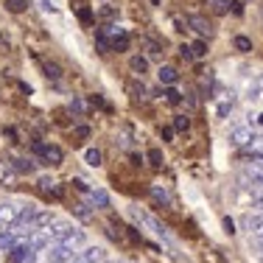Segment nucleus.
<instances>
[{
    "mask_svg": "<svg viewBox=\"0 0 263 263\" xmlns=\"http://www.w3.org/2000/svg\"><path fill=\"white\" fill-rule=\"evenodd\" d=\"M129 213H132V218H135L137 224H143L146 230H152L154 235H160V238H165V235H168V233H165V227H162V224L157 221V218H152L148 213H143L140 208H132Z\"/></svg>",
    "mask_w": 263,
    "mask_h": 263,
    "instance_id": "nucleus-1",
    "label": "nucleus"
},
{
    "mask_svg": "<svg viewBox=\"0 0 263 263\" xmlns=\"http://www.w3.org/2000/svg\"><path fill=\"white\" fill-rule=\"evenodd\" d=\"M40 157L42 165H62V160H65V154H62L59 146H42V152L36 154Z\"/></svg>",
    "mask_w": 263,
    "mask_h": 263,
    "instance_id": "nucleus-2",
    "label": "nucleus"
},
{
    "mask_svg": "<svg viewBox=\"0 0 263 263\" xmlns=\"http://www.w3.org/2000/svg\"><path fill=\"white\" fill-rule=\"evenodd\" d=\"M48 258L67 263V260H73V249L65 247V243H59V241H56V243H48Z\"/></svg>",
    "mask_w": 263,
    "mask_h": 263,
    "instance_id": "nucleus-3",
    "label": "nucleus"
},
{
    "mask_svg": "<svg viewBox=\"0 0 263 263\" xmlns=\"http://www.w3.org/2000/svg\"><path fill=\"white\" fill-rule=\"evenodd\" d=\"M28 243L36 249V252H40V249H48V243H51V233H48V227L45 230H36V227L31 230V233H28Z\"/></svg>",
    "mask_w": 263,
    "mask_h": 263,
    "instance_id": "nucleus-4",
    "label": "nucleus"
},
{
    "mask_svg": "<svg viewBox=\"0 0 263 263\" xmlns=\"http://www.w3.org/2000/svg\"><path fill=\"white\" fill-rule=\"evenodd\" d=\"M213 98H216V109H218V115H221V118L227 115V112L233 109V104H235V96L230 90H221L218 96H213Z\"/></svg>",
    "mask_w": 263,
    "mask_h": 263,
    "instance_id": "nucleus-5",
    "label": "nucleus"
},
{
    "mask_svg": "<svg viewBox=\"0 0 263 263\" xmlns=\"http://www.w3.org/2000/svg\"><path fill=\"white\" fill-rule=\"evenodd\" d=\"M59 243H65V247L76 249V247H81V243H84V233H81V230H76V227L70 224V227H67V233L59 238Z\"/></svg>",
    "mask_w": 263,
    "mask_h": 263,
    "instance_id": "nucleus-6",
    "label": "nucleus"
},
{
    "mask_svg": "<svg viewBox=\"0 0 263 263\" xmlns=\"http://www.w3.org/2000/svg\"><path fill=\"white\" fill-rule=\"evenodd\" d=\"M17 216H20V208H17V204H11V202L0 204V224L11 227V224L17 221Z\"/></svg>",
    "mask_w": 263,
    "mask_h": 263,
    "instance_id": "nucleus-7",
    "label": "nucleus"
},
{
    "mask_svg": "<svg viewBox=\"0 0 263 263\" xmlns=\"http://www.w3.org/2000/svg\"><path fill=\"white\" fill-rule=\"evenodd\" d=\"M187 26H191L193 31H196L199 36H210V34H213V26H210V20H204V17H199V14L187 17Z\"/></svg>",
    "mask_w": 263,
    "mask_h": 263,
    "instance_id": "nucleus-8",
    "label": "nucleus"
},
{
    "mask_svg": "<svg viewBox=\"0 0 263 263\" xmlns=\"http://www.w3.org/2000/svg\"><path fill=\"white\" fill-rule=\"evenodd\" d=\"M230 140H233V146H238V148H247V143L252 140V129H249V126H238V129H233Z\"/></svg>",
    "mask_w": 263,
    "mask_h": 263,
    "instance_id": "nucleus-9",
    "label": "nucleus"
},
{
    "mask_svg": "<svg viewBox=\"0 0 263 263\" xmlns=\"http://www.w3.org/2000/svg\"><path fill=\"white\" fill-rule=\"evenodd\" d=\"M157 79H160V84L171 87V84H177V81H179V73H177V67H171V65H162L160 70H157Z\"/></svg>",
    "mask_w": 263,
    "mask_h": 263,
    "instance_id": "nucleus-10",
    "label": "nucleus"
},
{
    "mask_svg": "<svg viewBox=\"0 0 263 263\" xmlns=\"http://www.w3.org/2000/svg\"><path fill=\"white\" fill-rule=\"evenodd\" d=\"M53 224V216L48 210H34V218H31V227H36V230H45V227H51Z\"/></svg>",
    "mask_w": 263,
    "mask_h": 263,
    "instance_id": "nucleus-11",
    "label": "nucleus"
},
{
    "mask_svg": "<svg viewBox=\"0 0 263 263\" xmlns=\"http://www.w3.org/2000/svg\"><path fill=\"white\" fill-rule=\"evenodd\" d=\"M90 204H92L96 210L109 208V196H106V191H90Z\"/></svg>",
    "mask_w": 263,
    "mask_h": 263,
    "instance_id": "nucleus-12",
    "label": "nucleus"
},
{
    "mask_svg": "<svg viewBox=\"0 0 263 263\" xmlns=\"http://www.w3.org/2000/svg\"><path fill=\"white\" fill-rule=\"evenodd\" d=\"M258 98H263V73L249 81V101H258Z\"/></svg>",
    "mask_w": 263,
    "mask_h": 263,
    "instance_id": "nucleus-13",
    "label": "nucleus"
},
{
    "mask_svg": "<svg viewBox=\"0 0 263 263\" xmlns=\"http://www.w3.org/2000/svg\"><path fill=\"white\" fill-rule=\"evenodd\" d=\"M40 191L48 193V196H56V199L62 196V187H56V182H53V179H48V177L40 179Z\"/></svg>",
    "mask_w": 263,
    "mask_h": 263,
    "instance_id": "nucleus-14",
    "label": "nucleus"
},
{
    "mask_svg": "<svg viewBox=\"0 0 263 263\" xmlns=\"http://www.w3.org/2000/svg\"><path fill=\"white\" fill-rule=\"evenodd\" d=\"M11 168H14V174H31L34 171V162L26 160V157H14L11 160Z\"/></svg>",
    "mask_w": 263,
    "mask_h": 263,
    "instance_id": "nucleus-15",
    "label": "nucleus"
},
{
    "mask_svg": "<svg viewBox=\"0 0 263 263\" xmlns=\"http://www.w3.org/2000/svg\"><path fill=\"white\" fill-rule=\"evenodd\" d=\"M129 67H132V73H137V76H143V73L148 70V62H146V56H132V59H129Z\"/></svg>",
    "mask_w": 263,
    "mask_h": 263,
    "instance_id": "nucleus-16",
    "label": "nucleus"
},
{
    "mask_svg": "<svg viewBox=\"0 0 263 263\" xmlns=\"http://www.w3.org/2000/svg\"><path fill=\"white\" fill-rule=\"evenodd\" d=\"M247 152L255 157H263V135H252V140L247 143Z\"/></svg>",
    "mask_w": 263,
    "mask_h": 263,
    "instance_id": "nucleus-17",
    "label": "nucleus"
},
{
    "mask_svg": "<svg viewBox=\"0 0 263 263\" xmlns=\"http://www.w3.org/2000/svg\"><path fill=\"white\" fill-rule=\"evenodd\" d=\"M247 227H249V233H252L255 238H260L263 235V216H249L247 218Z\"/></svg>",
    "mask_w": 263,
    "mask_h": 263,
    "instance_id": "nucleus-18",
    "label": "nucleus"
},
{
    "mask_svg": "<svg viewBox=\"0 0 263 263\" xmlns=\"http://www.w3.org/2000/svg\"><path fill=\"white\" fill-rule=\"evenodd\" d=\"M14 243H17V235L11 233V230H3V233H0V249H3V252H9Z\"/></svg>",
    "mask_w": 263,
    "mask_h": 263,
    "instance_id": "nucleus-19",
    "label": "nucleus"
},
{
    "mask_svg": "<svg viewBox=\"0 0 263 263\" xmlns=\"http://www.w3.org/2000/svg\"><path fill=\"white\" fill-rule=\"evenodd\" d=\"M152 196L157 199L160 204H171V193H168L162 185H152Z\"/></svg>",
    "mask_w": 263,
    "mask_h": 263,
    "instance_id": "nucleus-20",
    "label": "nucleus"
},
{
    "mask_svg": "<svg viewBox=\"0 0 263 263\" xmlns=\"http://www.w3.org/2000/svg\"><path fill=\"white\" fill-rule=\"evenodd\" d=\"M73 216H76L79 221H92V210L87 208V204H73Z\"/></svg>",
    "mask_w": 263,
    "mask_h": 263,
    "instance_id": "nucleus-21",
    "label": "nucleus"
},
{
    "mask_svg": "<svg viewBox=\"0 0 263 263\" xmlns=\"http://www.w3.org/2000/svg\"><path fill=\"white\" fill-rule=\"evenodd\" d=\"M96 48H98L101 53H109V36L104 34V28L96 31Z\"/></svg>",
    "mask_w": 263,
    "mask_h": 263,
    "instance_id": "nucleus-22",
    "label": "nucleus"
},
{
    "mask_svg": "<svg viewBox=\"0 0 263 263\" xmlns=\"http://www.w3.org/2000/svg\"><path fill=\"white\" fill-rule=\"evenodd\" d=\"M84 258L90 260V263H104L106 255H104V249H101V247H90V249L84 252Z\"/></svg>",
    "mask_w": 263,
    "mask_h": 263,
    "instance_id": "nucleus-23",
    "label": "nucleus"
},
{
    "mask_svg": "<svg viewBox=\"0 0 263 263\" xmlns=\"http://www.w3.org/2000/svg\"><path fill=\"white\" fill-rule=\"evenodd\" d=\"M233 45H235V51H241V53H249V51H252V40H249V36H235Z\"/></svg>",
    "mask_w": 263,
    "mask_h": 263,
    "instance_id": "nucleus-24",
    "label": "nucleus"
},
{
    "mask_svg": "<svg viewBox=\"0 0 263 263\" xmlns=\"http://www.w3.org/2000/svg\"><path fill=\"white\" fill-rule=\"evenodd\" d=\"M191 53H193V59H202V56H208V42L204 40H196L191 45Z\"/></svg>",
    "mask_w": 263,
    "mask_h": 263,
    "instance_id": "nucleus-25",
    "label": "nucleus"
},
{
    "mask_svg": "<svg viewBox=\"0 0 263 263\" xmlns=\"http://www.w3.org/2000/svg\"><path fill=\"white\" fill-rule=\"evenodd\" d=\"M6 9H9L11 14H20V11L28 9V0H6Z\"/></svg>",
    "mask_w": 263,
    "mask_h": 263,
    "instance_id": "nucleus-26",
    "label": "nucleus"
},
{
    "mask_svg": "<svg viewBox=\"0 0 263 263\" xmlns=\"http://www.w3.org/2000/svg\"><path fill=\"white\" fill-rule=\"evenodd\" d=\"M42 70H45V76H48V79H53V81L62 76V67H59V65H53V62H45V65H42Z\"/></svg>",
    "mask_w": 263,
    "mask_h": 263,
    "instance_id": "nucleus-27",
    "label": "nucleus"
},
{
    "mask_svg": "<svg viewBox=\"0 0 263 263\" xmlns=\"http://www.w3.org/2000/svg\"><path fill=\"white\" fill-rule=\"evenodd\" d=\"M191 129V118L187 115H177L174 118V132H187Z\"/></svg>",
    "mask_w": 263,
    "mask_h": 263,
    "instance_id": "nucleus-28",
    "label": "nucleus"
},
{
    "mask_svg": "<svg viewBox=\"0 0 263 263\" xmlns=\"http://www.w3.org/2000/svg\"><path fill=\"white\" fill-rule=\"evenodd\" d=\"M162 96H165V101H168V104H182V92H179V90H174V84L168 87V90L162 92Z\"/></svg>",
    "mask_w": 263,
    "mask_h": 263,
    "instance_id": "nucleus-29",
    "label": "nucleus"
},
{
    "mask_svg": "<svg viewBox=\"0 0 263 263\" xmlns=\"http://www.w3.org/2000/svg\"><path fill=\"white\" fill-rule=\"evenodd\" d=\"M98 17H101V20H115L118 6H101V9H98Z\"/></svg>",
    "mask_w": 263,
    "mask_h": 263,
    "instance_id": "nucleus-30",
    "label": "nucleus"
},
{
    "mask_svg": "<svg viewBox=\"0 0 263 263\" xmlns=\"http://www.w3.org/2000/svg\"><path fill=\"white\" fill-rule=\"evenodd\" d=\"M84 157H87V162H90L92 168H98V165H101V152H98V148H87V154H84Z\"/></svg>",
    "mask_w": 263,
    "mask_h": 263,
    "instance_id": "nucleus-31",
    "label": "nucleus"
},
{
    "mask_svg": "<svg viewBox=\"0 0 263 263\" xmlns=\"http://www.w3.org/2000/svg\"><path fill=\"white\" fill-rule=\"evenodd\" d=\"M11 177H14V168H11V162H0V182H9Z\"/></svg>",
    "mask_w": 263,
    "mask_h": 263,
    "instance_id": "nucleus-32",
    "label": "nucleus"
},
{
    "mask_svg": "<svg viewBox=\"0 0 263 263\" xmlns=\"http://www.w3.org/2000/svg\"><path fill=\"white\" fill-rule=\"evenodd\" d=\"M76 14H79V20H81V23H92V20H96V14H92V11L87 9V6H79Z\"/></svg>",
    "mask_w": 263,
    "mask_h": 263,
    "instance_id": "nucleus-33",
    "label": "nucleus"
},
{
    "mask_svg": "<svg viewBox=\"0 0 263 263\" xmlns=\"http://www.w3.org/2000/svg\"><path fill=\"white\" fill-rule=\"evenodd\" d=\"M148 162H152L154 168L162 165V152H160V148H152V152H148Z\"/></svg>",
    "mask_w": 263,
    "mask_h": 263,
    "instance_id": "nucleus-34",
    "label": "nucleus"
},
{
    "mask_svg": "<svg viewBox=\"0 0 263 263\" xmlns=\"http://www.w3.org/2000/svg\"><path fill=\"white\" fill-rule=\"evenodd\" d=\"M143 45H146V48H148V53H152V56H157V53L162 51V45H160V42H154V40H148V36H146V40H143Z\"/></svg>",
    "mask_w": 263,
    "mask_h": 263,
    "instance_id": "nucleus-35",
    "label": "nucleus"
},
{
    "mask_svg": "<svg viewBox=\"0 0 263 263\" xmlns=\"http://www.w3.org/2000/svg\"><path fill=\"white\" fill-rule=\"evenodd\" d=\"M126 90H129L135 98H146V87H143V84H129Z\"/></svg>",
    "mask_w": 263,
    "mask_h": 263,
    "instance_id": "nucleus-36",
    "label": "nucleus"
},
{
    "mask_svg": "<svg viewBox=\"0 0 263 263\" xmlns=\"http://www.w3.org/2000/svg\"><path fill=\"white\" fill-rule=\"evenodd\" d=\"M73 187H76V191L79 193H90V187H87V182H84V179H73V182H70Z\"/></svg>",
    "mask_w": 263,
    "mask_h": 263,
    "instance_id": "nucleus-37",
    "label": "nucleus"
},
{
    "mask_svg": "<svg viewBox=\"0 0 263 263\" xmlns=\"http://www.w3.org/2000/svg\"><path fill=\"white\" fill-rule=\"evenodd\" d=\"M70 109H73V112H84V109H87V104L81 101V98H73V101H70Z\"/></svg>",
    "mask_w": 263,
    "mask_h": 263,
    "instance_id": "nucleus-38",
    "label": "nucleus"
},
{
    "mask_svg": "<svg viewBox=\"0 0 263 263\" xmlns=\"http://www.w3.org/2000/svg\"><path fill=\"white\" fill-rule=\"evenodd\" d=\"M73 135L84 140V137H90V129H87V126H76V129H73Z\"/></svg>",
    "mask_w": 263,
    "mask_h": 263,
    "instance_id": "nucleus-39",
    "label": "nucleus"
},
{
    "mask_svg": "<svg viewBox=\"0 0 263 263\" xmlns=\"http://www.w3.org/2000/svg\"><path fill=\"white\" fill-rule=\"evenodd\" d=\"M179 56H182V59H193V53H191V45H182V48H179Z\"/></svg>",
    "mask_w": 263,
    "mask_h": 263,
    "instance_id": "nucleus-40",
    "label": "nucleus"
},
{
    "mask_svg": "<svg viewBox=\"0 0 263 263\" xmlns=\"http://www.w3.org/2000/svg\"><path fill=\"white\" fill-rule=\"evenodd\" d=\"M224 230H227V233H230V235H233V233H235V224H233V218H224Z\"/></svg>",
    "mask_w": 263,
    "mask_h": 263,
    "instance_id": "nucleus-41",
    "label": "nucleus"
},
{
    "mask_svg": "<svg viewBox=\"0 0 263 263\" xmlns=\"http://www.w3.org/2000/svg\"><path fill=\"white\" fill-rule=\"evenodd\" d=\"M121 146H132V135H129V132H123V135H121Z\"/></svg>",
    "mask_w": 263,
    "mask_h": 263,
    "instance_id": "nucleus-42",
    "label": "nucleus"
},
{
    "mask_svg": "<svg viewBox=\"0 0 263 263\" xmlns=\"http://www.w3.org/2000/svg\"><path fill=\"white\" fill-rule=\"evenodd\" d=\"M90 104H96V106H106V101L101 96H90Z\"/></svg>",
    "mask_w": 263,
    "mask_h": 263,
    "instance_id": "nucleus-43",
    "label": "nucleus"
},
{
    "mask_svg": "<svg viewBox=\"0 0 263 263\" xmlns=\"http://www.w3.org/2000/svg\"><path fill=\"white\" fill-rule=\"evenodd\" d=\"M216 11H218V14H224V11H227V3H224V0H216Z\"/></svg>",
    "mask_w": 263,
    "mask_h": 263,
    "instance_id": "nucleus-44",
    "label": "nucleus"
},
{
    "mask_svg": "<svg viewBox=\"0 0 263 263\" xmlns=\"http://www.w3.org/2000/svg\"><path fill=\"white\" fill-rule=\"evenodd\" d=\"M171 137H174V129L165 126V129H162V140H171Z\"/></svg>",
    "mask_w": 263,
    "mask_h": 263,
    "instance_id": "nucleus-45",
    "label": "nucleus"
},
{
    "mask_svg": "<svg viewBox=\"0 0 263 263\" xmlns=\"http://www.w3.org/2000/svg\"><path fill=\"white\" fill-rule=\"evenodd\" d=\"M230 6H233V11H235V14H241V11H243V6H241V0H235V3H230Z\"/></svg>",
    "mask_w": 263,
    "mask_h": 263,
    "instance_id": "nucleus-46",
    "label": "nucleus"
},
{
    "mask_svg": "<svg viewBox=\"0 0 263 263\" xmlns=\"http://www.w3.org/2000/svg\"><path fill=\"white\" fill-rule=\"evenodd\" d=\"M258 249H260V255H263V235L258 238Z\"/></svg>",
    "mask_w": 263,
    "mask_h": 263,
    "instance_id": "nucleus-47",
    "label": "nucleus"
},
{
    "mask_svg": "<svg viewBox=\"0 0 263 263\" xmlns=\"http://www.w3.org/2000/svg\"><path fill=\"white\" fill-rule=\"evenodd\" d=\"M3 42H6V36H3V34H0V45H3Z\"/></svg>",
    "mask_w": 263,
    "mask_h": 263,
    "instance_id": "nucleus-48",
    "label": "nucleus"
},
{
    "mask_svg": "<svg viewBox=\"0 0 263 263\" xmlns=\"http://www.w3.org/2000/svg\"><path fill=\"white\" fill-rule=\"evenodd\" d=\"M258 121H260V123H263V115H258Z\"/></svg>",
    "mask_w": 263,
    "mask_h": 263,
    "instance_id": "nucleus-49",
    "label": "nucleus"
},
{
    "mask_svg": "<svg viewBox=\"0 0 263 263\" xmlns=\"http://www.w3.org/2000/svg\"><path fill=\"white\" fill-rule=\"evenodd\" d=\"M51 263H62V260H51Z\"/></svg>",
    "mask_w": 263,
    "mask_h": 263,
    "instance_id": "nucleus-50",
    "label": "nucleus"
}]
</instances>
